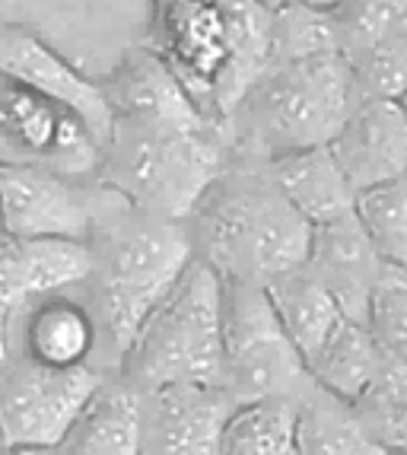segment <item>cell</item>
<instances>
[{"mask_svg":"<svg viewBox=\"0 0 407 455\" xmlns=\"http://www.w3.org/2000/svg\"><path fill=\"white\" fill-rule=\"evenodd\" d=\"M185 229L195 259L219 281L258 287L299 267L312 239V227L255 160H229L188 213Z\"/></svg>","mask_w":407,"mask_h":455,"instance_id":"6da1fadb","label":"cell"},{"mask_svg":"<svg viewBox=\"0 0 407 455\" xmlns=\"http://www.w3.org/2000/svg\"><path fill=\"white\" fill-rule=\"evenodd\" d=\"M354 106V74L338 52L267 61L229 115V160L267 163L280 153L328 147Z\"/></svg>","mask_w":407,"mask_h":455,"instance_id":"7a4b0ae2","label":"cell"},{"mask_svg":"<svg viewBox=\"0 0 407 455\" xmlns=\"http://www.w3.org/2000/svg\"><path fill=\"white\" fill-rule=\"evenodd\" d=\"M227 163V128L213 122L201 128L112 122L92 179L118 195L131 211L185 223Z\"/></svg>","mask_w":407,"mask_h":455,"instance_id":"3957f363","label":"cell"},{"mask_svg":"<svg viewBox=\"0 0 407 455\" xmlns=\"http://www.w3.org/2000/svg\"><path fill=\"white\" fill-rule=\"evenodd\" d=\"M90 249L96 299L92 319L96 331L106 334L118 366L134 334L175 287L195 251L185 223L137 213L124 201L118 204V217L102 227L99 243L90 239Z\"/></svg>","mask_w":407,"mask_h":455,"instance_id":"277c9868","label":"cell"},{"mask_svg":"<svg viewBox=\"0 0 407 455\" xmlns=\"http://www.w3.org/2000/svg\"><path fill=\"white\" fill-rule=\"evenodd\" d=\"M223 281L191 259L163 303L147 315L118 360V376L140 392L163 386H219Z\"/></svg>","mask_w":407,"mask_h":455,"instance_id":"5b68a950","label":"cell"},{"mask_svg":"<svg viewBox=\"0 0 407 455\" xmlns=\"http://www.w3.org/2000/svg\"><path fill=\"white\" fill-rule=\"evenodd\" d=\"M219 386L239 404L299 402L312 392L306 360L290 344L258 283L223 281V370Z\"/></svg>","mask_w":407,"mask_h":455,"instance_id":"8992f818","label":"cell"},{"mask_svg":"<svg viewBox=\"0 0 407 455\" xmlns=\"http://www.w3.org/2000/svg\"><path fill=\"white\" fill-rule=\"evenodd\" d=\"M99 156L102 147L74 112L0 76V166H36L68 179H90Z\"/></svg>","mask_w":407,"mask_h":455,"instance_id":"52a82bcc","label":"cell"},{"mask_svg":"<svg viewBox=\"0 0 407 455\" xmlns=\"http://www.w3.org/2000/svg\"><path fill=\"white\" fill-rule=\"evenodd\" d=\"M106 376L96 366H52L13 360L0 370V436L7 446L54 449Z\"/></svg>","mask_w":407,"mask_h":455,"instance_id":"ba28073f","label":"cell"},{"mask_svg":"<svg viewBox=\"0 0 407 455\" xmlns=\"http://www.w3.org/2000/svg\"><path fill=\"white\" fill-rule=\"evenodd\" d=\"M147 45L172 68L181 86L213 122V102L229 68V26L219 0H150ZM217 124V122H213Z\"/></svg>","mask_w":407,"mask_h":455,"instance_id":"9c48e42d","label":"cell"},{"mask_svg":"<svg viewBox=\"0 0 407 455\" xmlns=\"http://www.w3.org/2000/svg\"><path fill=\"white\" fill-rule=\"evenodd\" d=\"M0 76L74 112L99 147L112 134V108L102 84L76 70L64 54L26 26H0Z\"/></svg>","mask_w":407,"mask_h":455,"instance_id":"30bf717a","label":"cell"},{"mask_svg":"<svg viewBox=\"0 0 407 455\" xmlns=\"http://www.w3.org/2000/svg\"><path fill=\"white\" fill-rule=\"evenodd\" d=\"M233 411L235 402L223 386L140 392V455H219Z\"/></svg>","mask_w":407,"mask_h":455,"instance_id":"8fae6325","label":"cell"},{"mask_svg":"<svg viewBox=\"0 0 407 455\" xmlns=\"http://www.w3.org/2000/svg\"><path fill=\"white\" fill-rule=\"evenodd\" d=\"M96 201L80 179L36 166H0V229L13 235L90 239Z\"/></svg>","mask_w":407,"mask_h":455,"instance_id":"7c38bea8","label":"cell"},{"mask_svg":"<svg viewBox=\"0 0 407 455\" xmlns=\"http://www.w3.org/2000/svg\"><path fill=\"white\" fill-rule=\"evenodd\" d=\"M112 108V122L147 128H201L211 118L195 106L163 58L150 45H134L121 54L115 70L99 80Z\"/></svg>","mask_w":407,"mask_h":455,"instance_id":"4fadbf2b","label":"cell"},{"mask_svg":"<svg viewBox=\"0 0 407 455\" xmlns=\"http://www.w3.org/2000/svg\"><path fill=\"white\" fill-rule=\"evenodd\" d=\"M328 150L356 195L407 179L404 112L395 99H360Z\"/></svg>","mask_w":407,"mask_h":455,"instance_id":"5bb4252c","label":"cell"},{"mask_svg":"<svg viewBox=\"0 0 407 455\" xmlns=\"http://www.w3.org/2000/svg\"><path fill=\"white\" fill-rule=\"evenodd\" d=\"M90 274L92 249L86 239L13 235L0 229V303L10 312L90 281Z\"/></svg>","mask_w":407,"mask_h":455,"instance_id":"9a60e30c","label":"cell"},{"mask_svg":"<svg viewBox=\"0 0 407 455\" xmlns=\"http://www.w3.org/2000/svg\"><path fill=\"white\" fill-rule=\"evenodd\" d=\"M302 265L309 267L322 281V287L334 296L344 319L354 322L366 319L372 290L382 281V274L388 271V265L372 249L370 235L363 233L356 213H347L334 223L312 227L309 255Z\"/></svg>","mask_w":407,"mask_h":455,"instance_id":"2e32d148","label":"cell"},{"mask_svg":"<svg viewBox=\"0 0 407 455\" xmlns=\"http://www.w3.org/2000/svg\"><path fill=\"white\" fill-rule=\"evenodd\" d=\"M264 169L309 227L334 223L354 213L356 191L350 188L347 175L340 172L328 147L280 153L264 163Z\"/></svg>","mask_w":407,"mask_h":455,"instance_id":"e0dca14e","label":"cell"},{"mask_svg":"<svg viewBox=\"0 0 407 455\" xmlns=\"http://www.w3.org/2000/svg\"><path fill=\"white\" fill-rule=\"evenodd\" d=\"M54 455H140V392L106 379L54 446Z\"/></svg>","mask_w":407,"mask_h":455,"instance_id":"ac0fdd59","label":"cell"},{"mask_svg":"<svg viewBox=\"0 0 407 455\" xmlns=\"http://www.w3.org/2000/svg\"><path fill=\"white\" fill-rule=\"evenodd\" d=\"M96 344L99 331L92 312L68 296H42V303L26 319L23 357L32 363L52 366V370L86 366Z\"/></svg>","mask_w":407,"mask_h":455,"instance_id":"d6986e66","label":"cell"},{"mask_svg":"<svg viewBox=\"0 0 407 455\" xmlns=\"http://www.w3.org/2000/svg\"><path fill=\"white\" fill-rule=\"evenodd\" d=\"M264 293L271 299L280 328L287 331L290 344L299 350L302 360H309L324 344V338L338 328V322L344 319L334 296L322 287V281L306 265L267 281Z\"/></svg>","mask_w":407,"mask_h":455,"instance_id":"ffe728a7","label":"cell"},{"mask_svg":"<svg viewBox=\"0 0 407 455\" xmlns=\"http://www.w3.org/2000/svg\"><path fill=\"white\" fill-rule=\"evenodd\" d=\"M293 436L299 455H392L366 433L354 404L318 386L296 402Z\"/></svg>","mask_w":407,"mask_h":455,"instance_id":"44dd1931","label":"cell"},{"mask_svg":"<svg viewBox=\"0 0 407 455\" xmlns=\"http://www.w3.org/2000/svg\"><path fill=\"white\" fill-rule=\"evenodd\" d=\"M382 360L385 350L376 344L370 328L363 322L340 319L338 328L324 338L322 347L306 360V370L318 388L354 404L376 379Z\"/></svg>","mask_w":407,"mask_h":455,"instance_id":"7402d4cb","label":"cell"},{"mask_svg":"<svg viewBox=\"0 0 407 455\" xmlns=\"http://www.w3.org/2000/svg\"><path fill=\"white\" fill-rule=\"evenodd\" d=\"M340 58L354 74L356 102L398 96L407 86V7L376 36Z\"/></svg>","mask_w":407,"mask_h":455,"instance_id":"603a6c76","label":"cell"},{"mask_svg":"<svg viewBox=\"0 0 407 455\" xmlns=\"http://www.w3.org/2000/svg\"><path fill=\"white\" fill-rule=\"evenodd\" d=\"M366 433L392 455H407V360L385 357L370 388L354 402Z\"/></svg>","mask_w":407,"mask_h":455,"instance_id":"cb8c5ba5","label":"cell"},{"mask_svg":"<svg viewBox=\"0 0 407 455\" xmlns=\"http://www.w3.org/2000/svg\"><path fill=\"white\" fill-rule=\"evenodd\" d=\"M293 418V402L239 404L223 430L219 455H299Z\"/></svg>","mask_w":407,"mask_h":455,"instance_id":"d4e9b609","label":"cell"},{"mask_svg":"<svg viewBox=\"0 0 407 455\" xmlns=\"http://www.w3.org/2000/svg\"><path fill=\"white\" fill-rule=\"evenodd\" d=\"M354 213L388 267L407 271V179L360 191Z\"/></svg>","mask_w":407,"mask_h":455,"instance_id":"484cf974","label":"cell"},{"mask_svg":"<svg viewBox=\"0 0 407 455\" xmlns=\"http://www.w3.org/2000/svg\"><path fill=\"white\" fill-rule=\"evenodd\" d=\"M331 52H338V26H334L331 7H315V4L274 7L271 58L267 61H296V58Z\"/></svg>","mask_w":407,"mask_h":455,"instance_id":"4316f807","label":"cell"},{"mask_svg":"<svg viewBox=\"0 0 407 455\" xmlns=\"http://www.w3.org/2000/svg\"><path fill=\"white\" fill-rule=\"evenodd\" d=\"M363 325L370 328L385 357L407 360V271L388 267L376 283Z\"/></svg>","mask_w":407,"mask_h":455,"instance_id":"83f0119b","label":"cell"},{"mask_svg":"<svg viewBox=\"0 0 407 455\" xmlns=\"http://www.w3.org/2000/svg\"><path fill=\"white\" fill-rule=\"evenodd\" d=\"M7 319H10V309L4 303H0V370H4V363H7Z\"/></svg>","mask_w":407,"mask_h":455,"instance_id":"f1b7e54d","label":"cell"},{"mask_svg":"<svg viewBox=\"0 0 407 455\" xmlns=\"http://www.w3.org/2000/svg\"><path fill=\"white\" fill-rule=\"evenodd\" d=\"M0 455H54V449H42V446H4Z\"/></svg>","mask_w":407,"mask_h":455,"instance_id":"f546056e","label":"cell"},{"mask_svg":"<svg viewBox=\"0 0 407 455\" xmlns=\"http://www.w3.org/2000/svg\"><path fill=\"white\" fill-rule=\"evenodd\" d=\"M267 7H280V4H315V7H334L338 0H264Z\"/></svg>","mask_w":407,"mask_h":455,"instance_id":"4dcf8cb0","label":"cell"},{"mask_svg":"<svg viewBox=\"0 0 407 455\" xmlns=\"http://www.w3.org/2000/svg\"><path fill=\"white\" fill-rule=\"evenodd\" d=\"M395 102H398V106H401V112H404V118H407V86L398 92V96H395Z\"/></svg>","mask_w":407,"mask_h":455,"instance_id":"1f68e13d","label":"cell"},{"mask_svg":"<svg viewBox=\"0 0 407 455\" xmlns=\"http://www.w3.org/2000/svg\"><path fill=\"white\" fill-rule=\"evenodd\" d=\"M4 446H7V443H4V436H0V449H4Z\"/></svg>","mask_w":407,"mask_h":455,"instance_id":"d6a6232c","label":"cell"}]
</instances>
